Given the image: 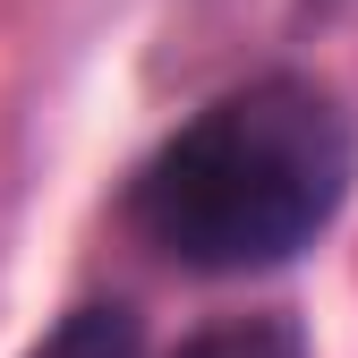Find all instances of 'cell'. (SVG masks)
Wrapping results in <instances>:
<instances>
[{
    "instance_id": "6da1fadb",
    "label": "cell",
    "mask_w": 358,
    "mask_h": 358,
    "mask_svg": "<svg viewBox=\"0 0 358 358\" xmlns=\"http://www.w3.org/2000/svg\"><path fill=\"white\" fill-rule=\"evenodd\" d=\"M358 188V120L316 77H248L145 154L128 222L188 273H264L333 231Z\"/></svg>"
},
{
    "instance_id": "3957f363",
    "label": "cell",
    "mask_w": 358,
    "mask_h": 358,
    "mask_svg": "<svg viewBox=\"0 0 358 358\" xmlns=\"http://www.w3.org/2000/svg\"><path fill=\"white\" fill-rule=\"evenodd\" d=\"M171 358H307V333L282 307H256V316H222V324L188 333Z\"/></svg>"
},
{
    "instance_id": "7a4b0ae2",
    "label": "cell",
    "mask_w": 358,
    "mask_h": 358,
    "mask_svg": "<svg viewBox=\"0 0 358 358\" xmlns=\"http://www.w3.org/2000/svg\"><path fill=\"white\" fill-rule=\"evenodd\" d=\"M26 358H145V324H137V307H120V299H85Z\"/></svg>"
}]
</instances>
